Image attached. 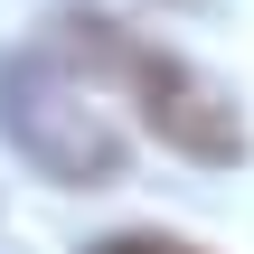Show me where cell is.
Masks as SVG:
<instances>
[{
    "instance_id": "1",
    "label": "cell",
    "mask_w": 254,
    "mask_h": 254,
    "mask_svg": "<svg viewBox=\"0 0 254 254\" xmlns=\"http://www.w3.org/2000/svg\"><path fill=\"white\" fill-rule=\"evenodd\" d=\"M57 57H75L85 75H123V85L141 94V123H151L170 151H189V160H207V170L245 160V113H236V94H226L217 75H198L189 57L141 47L132 28H113V19H94V9H66V19H57Z\"/></svg>"
},
{
    "instance_id": "2",
    "label": "cell",
    "mask_w": 254,
    "mask_h": 254,
    "mask_svg": "<svg viewBox=\"0 0 254 254\" xmlns=\"http://www.w3.org/2000/svg\"><path fill=\"white\" fill-rule=\"evenodd\" d=\"M0 141L57 189H113L123 179V132L104 123L85 75H66L47 47L0 57Z\"/></svg>"
},
{
    "instance_id": "3",
    "label": "cell",
    "mask_w": 254,
    "mask_h": 254,
    "mask_svg": "<svg viewBox=\"0 0 254 254\" xmlns=\"http://www.w3.org/2000/svg\"><path fill=\"white\" fill-rule=\"evenodd\" d=\"M85 254H198V245H179V236H104V245H85Z\"/></svg>"
}]
</instances>
